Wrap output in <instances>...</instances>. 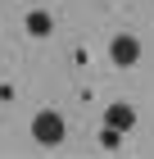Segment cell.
<instances>
[{
	"label": "cell",
	"mask_w": 154,
	"mask_h": 159,
	"mask_svg": "<svg viewBox=\"0 0 154 159\" xmlns=\"http://www.w3.org/2000/svg\"><path fill=\"white\" fill-rule=\"evenodd\" d=\"M64 136H68V123H64L59 109H41L32 118V141L36 146H59Z\"/></svg>",
	"instance_id": "1"
},
{
	"label": "cell",
	"mask_w": 154,
	"mask_h": 159,
	"mask_svg": "<svg viewBox=\"0 0 154 159\" xmlns=\"http://www.w3.org/2000/svg\"><path fill=\"white\" fill-rule=\"evenodd\" d=\"M109 59L118 64V68H131V64L141 59V41L131 37V32H118V37L109 41Z\"/></svg>",
	"instance_id": "2"
},
{
	"label": "cell",
	"mask_w": 154,
	"mask_h": 159,
	"mask_svg": "<svg viewBox=\"0 0 154 159\" xmlns=\"http://www.w3.org/2000/svg\"><path fill=\"white\" fill-rule=\"evenodd\" d=\"M104 123H109V127H118V132H131V127H136V109H131L127 100H118V105H109V109H104Z\"/></svg>",
	"instance_id": "3"
},
{
	"label": "cell",
	"mask_w": 154,
	"mask_h": 159,
	"mask_svg": "<svg viewBox=\"0 0 154 159\" xmlns=\"http://www.w3.org/2000/svg\"><path fill=\"white\" fill-rule=\"evenodd\" d=\"M23 27H27V37H50L55 32V18H50V9H32L23 18Z\"/></svg>",
	"instance_id": "4"
},
{
	"label": "cell",
	"mask_w": 154,
	"mask_h": 159,
	"mask_svg": "<svg viewBox=\"0 0 154 159\" xmlns=\"http://www.w3.org/2000/svg\"><path fill=\"white\" fill-rule=\"evenodd\" d=\"M122 136H127V132H118V127H109V123H104V132H100V146H104V150H118V146H122Z\"/></svg>",
	"instance_id": "5"
}]
</instances>
